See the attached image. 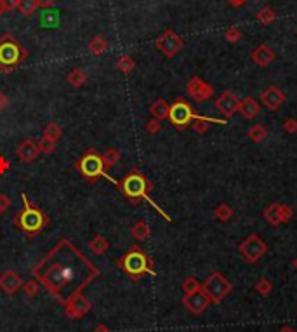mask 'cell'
Masks as SVG:
<instances>
[{
  "label": "cell",
  "mask_w": 297,
  "mask_h": 332,
  "mask_svg": "<svg viewBox=\"0 0 297 332\" xmlns=\"http://www.w3.org/2000/svg\"><path fill=\"white\" fill-rule=\"evenodd\" d=\"M247 136H249V139H252L254 143H261V141L266 139V136H268V129L263 125V123H256V125H252V127H250V129H249Z\"/></svg>",
  "instance_id": "obj_23"
},
{
  "label": "cell",
  "mask_w": 297,
  "mask_h": 332,
  "mask_svg": "<svg viewBox=\"0 0 297 332\" xmlns=\"http://www.w3.org/2000/svg\"><path fill=\"white\" fill-rule=\"evenodd\" d=\"M284 130L289 134H296L297 132V118H294V116H291V118H287L284 122Z\"/></svg>",
  "instance_id": "obj_37"
},
{
  "label": "cell",
  "mask_w": 297,
  "mask_h": 332,
  "mask_svg": "<svg viewBox=\"0 0 297 332\" xmlns=\"http://www.w3.org/2000/svg\"><path fill=\"white\" fill-rule=\"evenodd\" d=\"M122 263V270L125 271L127 275H130L132 278H139L143 277L144 273L148 275H155V271L151 270V261L146 254L143 252L137 247H132L129 252L123 256V259L120 261Z\"/></svg>",
  "instance_id": "obj_3"
},
{
  "label": "cell",
  "mask_w": 297,
  "mask_h": 332,
  "mask_svg": "<svg viewBox=\"0 0 297 332\" xmlns=\"http://www.w3.org/2000/svg\"><path fill=\"white\" fill-rule=\"evenodd\" d=\"M240 254L245 257L249 263H257L264 254L268 252V245L259 235H249L242 243H240Z\"/></svg>",
  "instance_id": "obj_8"
},
{
  "label": "cell",
  "mask_w": 297,
  "mask_h": 332,
  "mask_svg": "<svg viewBox=\"0 0 297 332\" xmlns=\"http://www.w3.org/2000/svg\"><path fill=\"white\" fill-rule=\"evenodd\" d=\"M157 47H158V51L164 52L167 58H172V56H176L179 51H181L183 40L174 33V31L167 30L164 35H162V37H158Z\"/></svg>",
  "instance_id": "obj_11"
},
{
  "label": "cell",
  "mask_w": 297,
  "mask_h": 332,
  "mask_svg": "<svg viewBox=\"0 0 297 332\" xmlns=\"http://www.w3.org/2000/svg\"><path fill=\"white\" fill-rule=\"evenodd\" d=\"M210 303H212L210 298H208L201 289L192 292V294H185V298H183V306H185L190 313H193V315H201V313L208 308Z\"/></svg>",
  "instance_id": "obj_10"
},
{
  "label": "cell",
  "mask_w": 297,
  "mask_h": 332,
  "mask_svg": "<svg viewBox=\"0 0 297 332\" xmlns=\"http://www.w3.org/2000/svg\"><path fill=\"white\" fill-rule=\"evenodd\" d=\"M101 160H102V164H104V169L115 167V165L120 162L118 150H115V148H111V150H106L104 153L101 155Z\"/></svg>",
  "instance_id": "obj_26"
},
{
  "label": "cell",
  "mask_w": 297,
  "mask_h": 332,
  "mask_svg": "<svg viewBox=\"0 0 297 332\" xmlns=\"http://www.w3.org/2000/svg\"><path fill=\"white\" fill-rule=\"evenodd\" d=\"M86 82H87V73L84 72L82 68H75V70H72V72H70V75H68V84H70V86L82 87Z\"/></svg>",
  "instance_id": "obj_25"
},
{
  "label": "cell",
  "mask_w": 297,
  "mask_h": 332,
  "mask_svg": "<svg viewBox=\"0 0 297 332\" xmlns=\"http://www.w3.org/2000/svg\"><path fill=\"white\" fill-rule=\"evenodd\" d=\"M23 287V278L12 270H7L0 275V289L5 292L7 296H12Z\"/></svg>",
  "instance_id": "obj_14"
},
{
  "label": "cell",
  "mask_w": 297,
  "mask_h": 332,
  "mask_svg": "<svg viewBox=\"0 0 297 332\" xmlns=\"http://www.w3.org/2000/svg\"><path fill=\"white\" fill-rule=\"evenodd\" d=\"M198 115L193 110V107L185 100H178L171 108H169V120L176 129L183 130L186 125H192L193 120H197Z\"/></svg>",
  "instance_id": "obj_6"
},
{
  "label": "cell",
  "mask_w": 297,
  "mask_h": 332,
  "mask_svg": "<svg viewBox=\"0 0 297 332\" xmlns=\"http://www.w3.org/2000/svg\"><path fill=\"white\" fill-rule=\"evenodd\" d=\"M9 167H10L9 160H7L5 157H0V174H5V172L9 171Z\"/></svg>",
  "instance_id": "obj_40"
},
{
  "label": "cell",
  "mask_w": 297,
  "mask_h": 332,
  "mask_svg": "<svg viewBox=\"0 0 297 332\" xmlns=\"http://www.w3.org/2000/svg\"><path fill=\"white\" fill-rule=\"evenodd\" d=\"M256 291L259 292L261 296H268L271 291H273V284H271V282L268 280L266 277H263V278H259V280H257Z\"/></svg>",
  "instance_id": "obj_33"
},
{
  "label": "cell",
  "mask_w": 297,
  "mask_h": 332,
  "mask_svg": "<svg viewBox=\"0 0 297 332\" xmlns=\"http://www.w3.org/2000/svg\"><path fill=\"white\" fill-rule=\"evenodd\" d=\"M285 94L282 93L278 87H268L263 94H261V101H263L264 107H268L270 110H278L282 105L285 103Z\"/></svg>",
  "instance_id": "obj_15"
},
{
  "label": "cell",
  "mask_w": 297,
  "mask_h": 332,
  "mask_svg": "<svg viewBox=\"0 0 297 332\" xmlns=\"http://www.w3.org/2000/svg\"><path fill=\"white\" fill-rule=\"evenodd\" d=\"M24 56H26V51L19 47L12 35L7 33L0 38V66L3 72H10V68L19 65Z\"/></svg>",
  "instance_id": "obj_4"
},
{
  "label": "cell",
  "mask_w": 297,
  "mask_h": 332,
  "mask_svg": "<svg viewBox=\"0 0 297 332\" xmlns=\"http://www.w3.org/2000/svg\"><path fill=\"white\" fill-rule=\"evenodd\" d=\"M2 2H3V5H5L7 10H12V9H16L17 7V2H19V0H2Z\"/></svg>",
  "instance_id": "obj_41"
},
{
  "label": "cell",
  "mask_w": 297,
  "mask_h": 332,
  "mask_svg": "<svg viewBox=\"0 0 297 332\" xmlns=\"http://www.w3.org/2000/svg\"><path fill=\"white\" fill-rule=\"evenodd\" d=\"M280 207H282V204H271V206H268L266 209H264L263 216H264V220L270 222V224H273V226L282 224V220H280Z\"/></svg>",
  "instance_id": "obj_20"
},
{
  "label": "cell",
  "mask_w": 297,
  "mask_h": 332,
  "mask_svg": "<svg viewBox=\"0 0 297 332\" xmlns=\"http://www.w3.org/2000/svg\"><path fill=\"white\" fill-rule=\"evenodd\" d=\"M259 19H261V21H264V23H268V21L273 19V12H271L270 9H264L263 12L259 14Z\"/></svg>",
  "instance_id": "obj_39"
},
{
  "label": "cell",
  "mask_w": 297,
  "mask_h": 332,
  "mask_svg": "<svg viewBox=\"0 0 297 332\" xmlns=\"http://www.w3.org/2000/svg\"><path fill=\"white\" fill-rule=\"evenodd\" d=\"M181 287H183V292H185V294H192V292H195V291H198V289H201V284L197 280L195 277H192V275H190V277H186L185 280H183Z\"/></svg>",
  "instance_id": "obj_31"
},
{
  "label": "cell",
  "mask_w": 297,
  "mask_h": 332,
  "mask_svg": "<svg viewBox=\"0 0 297 332\" xmlns=\"http://www.w3.org/2000/svg\"><path fill=\"white\" fill-rule=\"evenodd\" d=\"M23 202H24V209L14 218V224L19 229H23L24 233L35 235V233H38L47 224V218H45V214L42 213V211L35 209V207H31L30 204H28L24 193H23Z\"/></svg>",
  "instance_id": "obj_2"
},
{
  "label": "cell",
  "mask_w": 297,
  "mask_h": 332,
  "mask_svg": "<svg viewBox=\"0 0 297 332\" xmlns=\"http://www.w3.org/2000/svg\"><path fill=\"white\" fill-rule=\"evenodd\" d=\"M38 148H37V143H33L31 139H24L23 143L17 146V157L21 158L23 162H26V164H30V162H33L35 158L38 157Z\"/></svg>",
  "instance_id": "obj_16"
},
{
  "label": "cell",
  "mask_w": 297,
  "mask_h": 332,
  "mask_svg": "<svg viewBox=\"0 0 297 332\" xmlns=\"http://www.w3.org/2000/svg\"><path fill=\"white\" fill-rule=\"evenodd\" d=\"M238 111H240V115H242L245 120H252L254 116H256L257 113L261 111V107H259V103L254 100V98H245L243 101H240Z\"/></svg>",
  "instance_id": "obj_17"
},
{
  "label": "cell",
  "mask_w": 297,
  "mask_h": 332,
  "mask_svg": "<svg viewBox=\"0 0 297 332\" xmlns=\"http://www.w3.org/2000/svg\"><path fill=\"white\" fill-rule=\"evenodd\" d=\"M37 148H38V151H40V153H44V155H51L52 151L56 150V141L47 139V137H42V139L37 143Z\"/></svg>",
  "instance_id": "obj_32"
},
{
  "label": "cell",
  "mask_w": 297,
  "mask_h": 332,
  "mask_svg": "<svg viewBox=\"0 0 297 332\" xmlns=\"http://www.w3.org/2000/svg\"><path fill=\"white\" fill-rule=\"evenodd\" d=\"M93 332H109V329L104 326V324H99V326H98L96 329H94Z\"/></svg>",
  "instance_id": "obj_45"
},
{
  "label": "cell",
  "mask_w": 297,
  "mask_h": 332,
  "mask_svg": "<svg viewBox=\"0 0 297 332\" xmlns=\"http://www.w3.org/2000/svg\"><path fill=\"white\" fill-rule=\"evenodd\" d=\"M150 188H151L150 181H148V179L144 178L141 172H137V171L129 172V174L125 176V179L122 181V185H120V190H122L125 197H129V199H132V200L146 199L150 204H153V207L162 214V216L165 218V220H171V218H169L167 214H165L164 211H162L160 207H158L157 204H155L153 200L150 199V197H148V192H150Z\"/></svg>",
  "instance_id": "obj_1"
},
{
  "label": "cell",
  "mask_w": 297,
  "mask_h": 332,
  "mask_svg": "<svg viewBox=\"0 0 297 332\" xmlns=\"http://www.w3.org/2000/svg\"><path fill=\"white\" fill-rule=\"evenodd\" d=\"M292 264H294V268H296V270H297V257H296L294 261H292Z\"/></svg>",
  "instance_id": "obj_49"
},
{
  "label": "cell",
  "mask_w": 297,
  "mask_h": 332,
  "mask_svg": "<svg viewBox=\"0 0 297 332\" xmlns=\"http://www.w3.org/2000/svg\"><path fill=\"white\" fill-rule=\"evenodd\" d=\"M130 233H132V236L136 240H139V242H144V240L150 238L151 229H150V226H148L146 221H137L136 224L130 228Z\"/></svg>",
  "instance_id": "obj_21"
},
{
  "label": "cell",
  "mask_w": 297,
  "mask_h": 332,
  "mask_svg": "<svg viewBox=\"0 0 297 332\" xmlns=\"http://www.w3.org/2000/svg\"><path fill=\"white\" fill-rule=\"evenodd\" d=\"M186 93H188L197 103H201V101H207L208 98H212L214 89H212L207 82H203L200 77H193L188 82V86H186Z\"/></svg>",
  "instance_id": "obj_12"
},
{
  "label": "cell",
  "mask_w": 297,
  "mask_h": 332,
  "mask_svg": "<svg viewBox=\"0 0 297 332\" xmlns=\"http://www.w3.org/2000/svg\"><path fill=\"white\" fill-rule=\"evenodd\" d=\"M214 216H215V220H219L222 222L229 221L233 218V209L228 206V204H219V206L214 209Z\"/></svg>",
  "instance_id": "obj_28"
},
{
  "label": "cell",
  "mask_w": 297,
  "mask_h": 332,
  "mask_svg": "<svg viewBox=\"0 0 297 332\" xmlns=\"http://www.w3.org/2000/svg\"><path fill=\"white\" fill-rule=\"evenodd\" d=\"M65 312L72 320H80L91 312V303L82 292H77L68 298L65 303Z\"/></svg>",
  "instance_id": "obj_9"
},
{
  "label": "cell",
  "mask_w": 297,
  "mask_h": 332,
  "mask_svg": "<svg viewBox=\"0 0 297 332\" xmlns=\"http://www.w3.org/2000/svg\"><path fill=\"white\" fill-rule=\"evenodd\" d=\"M238 105H240L238 98H236L233 93H229V91L222 93L221 96L215 100V108H217L226 118H229V116H233L236 111H238Z\"/></svg>",
  "instance_id": "obj_13"
},
{
  "label": "cell",
  "mask_w": 297,
  "mask_h": 332,
  "mask_svg": "<svg viewBox=\"0 0 297 332\" xmlns=\"http://www.w3.org/2000/svg\"><path fill=\"white\" fill-rule=\"evenodd\" d=\"M7 12V9H5V5H3V2L0 0V16H3V14Z\"/></svg>",
  "instance_id": "obj_47"
},
{
  "label": "cell",
  "mask_w": 297,
  "mask_h": 332,
  "mask_svg": "<svg viewBox=\"0 0 297 332\" xmlns=\"http://www.w3.org/2000/svg\"><path fill=\"white\" fill-rule=\"evenodd\" d=\"M61 136H63V129L58 125V123L56 122L47 123V127H45V130H44V137H47V139H52V141L58 143V139Z\"/></svg>",
  "instance_id": "obj_29"
},
{
  "label": "cell",
  "mask_w": 297,
  "mask_h": 332,
  "mask_svg": "<svg viewBox=\"0 0 297 332\" xmlns=\"http://www.w3.org/2000/svg\"><path fill=\"white\" fill-rule=\"evenodd\" d=\"M37 3L40 7H51L54 3V0H37Z\"/></svg>",
  "instance_id": "obj_44"
},
{
  "label": "cell",
  "mask_w": 297,
  "mask_h": 332,
  "mask_svg": "<svg viewBox=\"0 0 297 332\" xmlns=\"http://www.w3.org/2000/svg\"><path fill=\"white\" fill-rule=\"evenodd\" d=\"M144 129H146L148 134H157V132H160L162 130V122L160 120H157V118H151L150 122L144 125Z\"/></svg>",
  "instance_id": "obj_35"
},
{
  "label": "cell",
  "mask_w": 297,
  "mask_h": 332,
  "mask_svg": "<svg viewBox=\"0 0 297 332\" xmlns=\"http://www.w3.org/2000/svg\"><path fill=\"white\" fill-rule=\"evenodd\" d=\"M10 206V199L5 195V193H0V214L3 213V211H7Z\"/></svg>",
  "instance_id": "obj_38"
},
{
  "label": "cell",
  "mask_w": 297,
  "mask_h": 332,
  "mask_svg": "<svg viewBox=\"0 0 297 332\" xmlns=\"http://www.w3.org/2000/svg\"><path fill=\"white\" fill-rule=\"evenodd\" d=\"M23 291L28 298H35L38 294V291H40V285H38L37 280H28L26 284H23Z\"/></svg>",
  "instance_id": "obj_34"
},
{
  "label": "cell",
  "mask_w": 297,
  "mask_h": 332,
  "mask_svg": "<svg viewBox=\"0 0 297 332\" xmlns=\"http://www.w3.org/2000/svg\"><path fill=\"white\" fill-rule=\"evenodd\" d=\"M226 37H228V40H229V42H235L236 38H238V31H236V30L228 31V35H226Z\"/></svg>",
  "instance_id": "obj_43"
},
{
  "label": "cell",
  "mask_w": 297,
  "mask_h": 332,
  "mask_svg": "<svg viewBox=\"0 0 297 332\" xmlns=\"http://www.w3.org/2000/svg\"><path fill=\"white\" fill-rule=\"evenodd\" d=\"M233 3H235V5H240V3H243L245 2V0H231Z\"/></svg>",
  "instance_id": "obj_48"
},
{
  "label": "cell",
  "mask_w": 297,
  "mask_h": 332,
  "mask_svg": "<svg viewBox=\"0 0 297 332\" xmlns=\"http://www.w3.org/2000/svg\"><path fill=\"white\" fill-rule=\"evenodd\" d=\"M169 108H171V107H169L165 100H157L150 107V113H151V116H153V118H157V120H160V122H162L164 118H169Z\"/></svg>",
  "instance_id": "obj_19"
},
{
  "label": "cell",
  "mask_w": 297,
  "mask_h": 332,
  "mask_svg": "<svg viewBox=\"0 0 297 332\" xmlns=\"http://www.w3.org/2000/svg\"><path fill=\"white\" fill-rule=\"evenodd\" d=\"M201 291L210 298L212 303H221L233 291V284L219 271H214L201 285Z\"/></svg>",
  "instance_id": "obj_5"
},
{
  "label": "cell",
  "mask_w": 297,
  "mask_h": 332,
  "mask_svg": "<svg viewBox=\"0 0 297 332\" xmlns=\"http://www.w3.org/2000/svg\"><path fill=\"white\" fill-rule=\"evenodd\" d=\"M108 247H109L108 240H106L102 235H96V236H94V238L89 242V249L93 250L94 254H98V256H102V254H104L106 250H108Z\"/></svg>",
  "instance_id": "obj_22"
},
{
  "label": "cell",
  "mask_w": 297,
  "mask_h": 332,
  "mask_svg": "<svg viewBox=\"0 0 297 332\" xmlns=\"http://www.w3.org/2000/svg\"><path fill=\"white\" fill-rule=\"evenodd\" d=\"M37 7H38L37 0H19V2H17V9H19V12L26 17L31 16Z\"/></svg>",
  "instance_id": "obj_30"
},
{
  "label": "cell",
  "mask_w": 297,
  "mask_h": 332,
  "mask_svg": "<svg viewBox=\"0 0 297 332\" xmlns=\"http://www.w3.org/2000/svg\"><path fill=\"white\" fill-rule=\"evenodd\" d=\"M273 58H275L273 51H271V49H268L266 45H261V47H257L256 51L252 52V59H254V61H256L259 66L270 65V63L273 61Z\"/></svg>",
  "instance_id": "obj_18"
},
{
  "label": "cell",
  "mask_w": 297,
  "mask_h": 332,
  "mask_svg": "<svg viewBox=\"0 0 297 332\" xmlns=\"http://www.w3.org/2000/svg\"><path fill=\"white\" fill-rule=\"evenodd\" d=\"M278 332H297V331L294 329V327H291V326H285V327H282V329Z\"/></svg>",
  "instance_id": "obj_46"
},
{
  "label": "cell",
  "mask_w": 297,
  "mask_h": 332,
  "mask_svg": "<svg viewBox=\"0 0 297 332\" xmlns=\"http://www.w3.org/2000/svg\"><path fill=\"white\" fill-rule=\"evenodd\" d=\"M106 49H108V42H106L104 38L101 37V35H96V37H94L93 40L89 42V51L93 52L94 56L104 54Z\"/></svg>",
  "instance_id": "obj_24"
},
{
  "label": "cell",
  "mask_w": 297,
  "mask_h": 332,
  "mask_svg": "<svg viewBox=\"0 0 297 332\" xmlns=\"http://www.w3.org/2000/svg\"><path fill=\"white\" fill-rule=\"evenodd\" d=\"M292 216H294V211H292V207L291 206H284V204H282V207H280V220H282V222H289L292 220Z\"/></svg>",
  "instance_id": "obj_36"
},
{
  "label": "cell",
  "mask_w": 297,
  "mask_h": 332,
  "mask_svg": "<svg viewBox=\"0 0 297 332\" xmlns=\"http://www.w3.org/2000/svg\"><path fill=\"white\" fill-rule=\"evenodd\" d=\"M134 66H136V63H134V59L130 58L129 54L120 56V59L116 61V70H120L123 75H129V73L134 70Z\"/></svg>",
  "instance_id": "obj_27"
},
{
  "label": "cell",
  "mask_w": 297,
  "mask_h": 332,
  "mask_svg": "<svg viewBox=\"0 0 297 332\" xmlns=\"http://www.w3.org/2000/svg\"><path fill=\"white\" fill-rule=\"evenodd\" d=\"M7 105H9V98H7L5 94L2 93V91H0V111H2L3 108L7 107Z\"/></svg>",
  "instance_id": "obj_42"
},
{
  "label": "cell",
  "mask_w": 297,
  "mask_h": 332,
  "mask_svg": "<svg viewBox=\"0 0 297 332\" xmlns=\"http://www.w3.org/2000/svg\"><path fill=\"white\" fill-rule=\"evenodd\" d=\"M77 167H79L80 174L86 176V178L91 179V181H93V179H96V178H99V176H104L108 181L115 183L113 179H109L108 176L104 174V164H102V160H101V155L94 153L93 150H91L87 155H84L82 160L77 164Z\"/></svg>",
  "instance_id": "obj_7"
}]
</instances>
